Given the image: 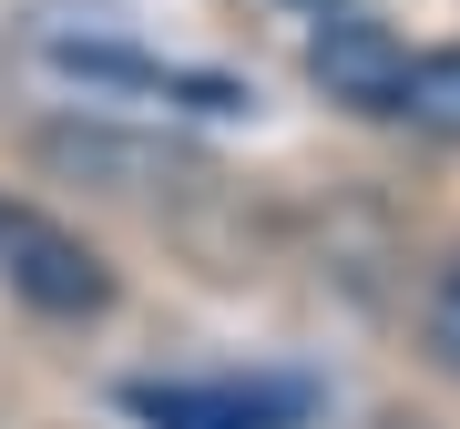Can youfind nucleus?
Here are the masks:
<instances>
[{"label":"nucleus","instance_id":"nucleus-1","mask_svg":"<svg viewBox=\"0 0 460 429\" xmlns=\"http://www.w3.org/2000/svg\"><path fill=\"white\" fill-rule=\"evenodd\" d=\"M0 286L31 297L41 317H102L113 307V266L72 225H51L41 205H0Z\"/></svg>","mask_w":460,"mask_h":429},{"label":"nucleus","instance_id":"nucleus-2","mask_svg":"<svg viewBox=\"0 0 460 429\" xmlns=\"http://www.w3.org/2000/svg\"><path fill=\"white\" fill-rule=\"evenodd\" d=\"M123 409L144 429H307V379H133Z\"/></svg>","mask_w":460,"mask_h":429},{"label":"nucleus","instance_id":"nucleus-3","mask_svg":"<svg viewBox=\"0 0 460 429\" xmlns=\"http://www.w3.org/2000/svg\"><path fill=\"white\" fill-rule=\"evenodd\" d=\"M307 83H328L338 102H358V113H399V83H410V51H399L378 21H348L328 11L307 41Z\"/></svg>","mask_w":460,"mask_h":429},{"label":"nucleus","instance_id":"nucleus-4","mask_svg":"<svg viewBox=\"0 0 460 429\" xmlns=\"http://www.w3.org/2000/svg\"><path fill=\"white\" fill-rule=\"evenodd\" d=\"M399 113L420 133H440V144H460V51H420L410 83H399Z\"/></svg>","mask_w":460,"mask_h":429},{"label":"nucleus","instance_id":"nucleus-5","mask_svg":"<svg viewBox=\"0 0 460 429\" xmlns=\"http://www.w3.org/2000/svg\"><path fill=\"white\" fill-rule=\"evenodd\" d=\"M429 337H440V358L460 368V266H450V286L429 297Z\"/></svg>","mask_w":460,"mask_h":429},{"label":"nucleus","instance_id":"nucleus-6","mask_svg":"<svg viewBox=\"0 0 460 429\" xmlns=\"http://www.w3.org/2000/svg\"><path fill=\"white\" fill-rule=\"evenodd\" d=\"M317 11H338V0H317Z\"/></svg>","mask_w":460,"mask_h":429}]
</instances>
